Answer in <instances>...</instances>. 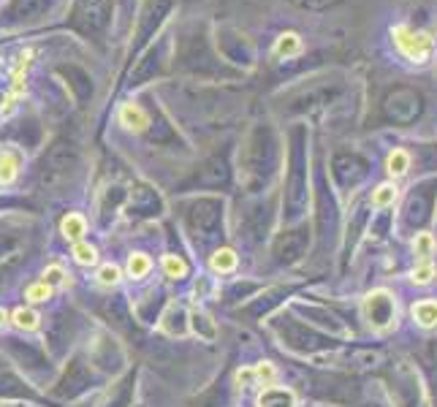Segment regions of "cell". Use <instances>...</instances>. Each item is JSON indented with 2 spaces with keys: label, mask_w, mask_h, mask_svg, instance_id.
Segmentation results:
<instances>
[{
  "label": "cell",
  "mask_w": 437,
  "mask_h": 407,
  "mask_svg": "<svg viewBox=\"0 0 437 407\" xmlns=\"http://www.w3.org/2000/svg\"><path fill=\"white\" fill-rule=\"evenodd\" d=\"M0 358H5L16 372H22L44 394L60 372V364L47 350L44 340H33L30 334H19V332L0 334Z\"/></svg>",
  "instance_id": "obj_1"
},
{
  "label": "cell",
  "mask_w": 437,
  "mask_h": 407,
  "mask_svg": "<svg viewBox=\"0 0 437 407\" xmlns=\"http://www.w3.org/2000/svg\"><path fill=\"white\" fill-rule=\"evenodd\" d=\"M104 383V372H98L93 367V361L87 358L85 350H74L57 372L55 383L47 388V397L55 399L57 405H71L85 399L93 388H98Z\"/></svg>",
  "instance_id": "obj_2"
},
{
  "label": "cell",
  "mask_w": 437,
  "mask_h": 407,
  "mask_svg": "<svg viewBox=\"0 0 437 407\" xmlns=\"http://www.w3.org/2000/svg\"><path fill=\"white\" fill-rule=\"evenodd\" d=\"M85 332H87V318L76 307H60L49 318H44V329H41L44 337L41 340L57 364H63L74 353Z\"/></svg>",
  "instance_id": "obj_3"
},
{
  "label": "cell",
  "mask_w": 437,
  "mask_h": 407,
  "mask_svg": "<svg viewBox=\"0 0 437 407\" xmlns=\"http://www.w3.org/2000/svg\"><path fill=\"white\" fill-rule=\"evenodd\" d=\"M76 172H79V147L74 141L63 139L44 152V158L38 163V182L44 187H60Z\"/></svg>",
  "instance_id": "obj_4"
},
{
  "label": "cell",
  "mask_w": 437,
  "mask_h": 407,
  "mask_svg": "<svg viewBox=\"0 0 437 407\" xmlns=\"http://www.w3.org/2000/svg\"><path fill=\"white\" fill-rule=\"evenodd\" d=\"M36 405V407H60L49 399L41 388H36L22 372H16L5 358L0 361V405Z\"/></svg>",
  "instance_id": "obj_5"
},
{
  "label": "cell",
  "mask_w": 437,
  "mask_h": 407,
  "mask_svg": "<svg viewBox=\"0 0 437 407\" xmlns=\"http://www.w3.org/2000/svg\"><path fill=\"white\" fill-rule=\"evenodd\" d=\"M87 358L93 361V367L104 375H114L120 367H122V350L120 345L111 340L107 332H98V334H90L87 340Z\"/></svg>",
  "instance_id": "obj_6"
},
{
  "label": "cell",
  "mask_w": 437,
  "mask_h": 407,
  "mask_svg": "<svg viewBox=\"0 0 437 407\" xmlns=\"http://www.w3.org/2000/svg\"><path fill=\"white\" fill-rule=\"evenodd\" d=\"M388 119L394 122H410L416 119L421 112V95L416 90H407V87H396L394 93H388L385 104H383Z\"/></svg>",
  "instance_id": "obj_7"
},
{
  "label": "cell",
  "mask_w": 437,
  "mask_h": 407,
  "mask_svg": "<svg viewBox=\"0 0 437 407\" xmlns=\"http://www.w3.org/2000/svg\"><path fill=\"white\" fill-rule=\"evenodd\" d=\"M74 22L85 33H98L109 22V0H76Z\"/></svg>",
  "instance_id": "obj_8"
},
{
  "label": "cell",
  "mask_w": 437,
  "mask_h": 407,
  "mask_svg": "<svg viewBox=\"0 0 437 407\" xmlns=\"http://www.w3.org/2000/svg\"><path fill=\"white\" fill-rule=\"evenodd\" d=\"M188 220H190L193 231L212 236L215 226L220 223V201H215V198H199L196 204H190Z\"/></svg>",
  "instance_id": "obj_9"
},
{
  "label": "cell",
  "mask_w": 437,
  "mask_h": 407,
  "mask_svg": "<svg viewBox=\"0 0 437 407\" xmlns=\"http://www.w3.org/2000/svg\"><path fill=\"white\" fill-rule=\"evenodd\" d=\"M394 36H396L399 49L410 60L424 62V60L432 55V38H429L427 33H418V30H410V27H396Z\"/></svg>",
  "instance_id": "obj_10"
},
{
  "label": "cell",
  "mask_w": 437,
  "mask_h": 407,
  "mask_svg": "<svg viewBox=\"0 0 437 407\" xmlns=\"http://www.w3.org/2000/svg\"><path fill=\"white\" fill-rule=\"evenodd\" d=\"M364 312H367V318H370V323L375 329H388L391 321H394V312H396L394 310V299L385 291L370 293L367 301H364Z\"/></svg>",
  "instance_id": "obj_11"
},
{
  "label": "cell",
  "mask_w": 437,
  "mask_h": 407,
  "mask_svg": "<svg viewBox=\"0 0 437 407\" xmlns=\"http://www.w3.org/2000/svg\"><path fill=\"white\" fill-rule=\"evenodd\" d=\"M8 326H11L14 332H19V334H36V332L44 329V315H41L33 304H19V307L11 310Z\"/></svg>",
  "instance_id": "obj_12"
},
{
  "label": "cell",
  "mask_w": 437,
  "mask_h": 407,
  "mask_svg": "<svg viewBox=\"0 0 437 407\" xmlns=\"http://www.w3.org/2000/svg\"><path fill=\"white\" fill-rule=\"evenodd\" d=\"M27 242V231L22 226H0V261H8L14 255H19L22 244Z\"/></svg>",
  "instance_id": "obj_13"
},
{
  "label": "cell",
  "mask_w": 437,
  "mask_h": 407,
  "mask_svg": "<svg viewBox=\"0 0 437 407\" xmlns=\"http://www.w3.org/2000/svg\"><path fill=\"white\" fill-rule=\"evenodd\" d=\"M133 386H136V377H133V375H125L120 383L111 386V394L98 407H131Z\"/></svg>",
  "instance_id": "obj_14"
},
{
  "label": "cell",
  "mask_w": 437,
  "mask_h": 407,
  "mask_svg": "<svg viewBox=\"0 0 437 407\" xmlns=\"http://www.w3.org/2000/svg\"><path fill=\"white\" fill-rule=\"evenodd\" d=\"M158 207H161V201H158V196H155V190H150V187H136L133 193H131V215L133 212H139V215H153V212H158Z\"/></svg>",
  "instance_id": "obj_15"
},
{
  "label": "cell",
  "mask_w": 437,
  "mask_h": 407,
  "mask_svg": "<svg viewBox=\"0 0 437 407\" xmlns=\"http://www.w3.org/2000/svg\"><path fill=\"white\" fill-rule=\"evenodd\" d=\"M55 288L47 283V280H41V277H36V280H30L27 286H25V304H33V307H38V304H49L52 299H55Z\"/></svg>",
  "instance_id": "obj_16"
},
{
  "label": "cell",
  "mask_w": 437,
  "mask_h": 407,
  "mask_svg": "<svg viewBox=\"0 0 437 407\" xmlns=\"http://www.w3.org/2000/svg\"><path fill=\"white\" fill-rule=\"evenodd\" d=\"M60 233H63V239H65V242H71V244L82 242V239H85V233H87V220H85V215H79V212H68V215L60 220Z\"/></svg>",
  "instance_id": "obj_17"
},
{
  "label": "cell",
  "mask_w": 437,
  "mask_h": 407,
  "mask_svg": "<svg viewBox=\"0 0 437 407\" xmlns=\"http://www.w3.org/2000/svg\"><path fill=\"white\" fill-rule=\"evenodd\" d=\"M22 169V152L19 150H3L0 152V185H11Z\"/></svg>",
  "instance_id": "obj_18"
},
{
  "label": "cell",
  "mask_w": 437,
  "mask_h": 407,
  "mask_svg": "<svg viewBox=\"0 0 437 407\" xmlns=\"http://www.w3.org/2000/svg\"><path fill=\"white\" fill-rule=\"evenodd\" d=\"M30 258L33 255H27V253H19V255H14V258H8V261H0V291L30 264Z\"/></svg>",
  "instance_id": "obj_19"
},
{
  "label": "cell",
  "mask_w": 437,
  "mask_h": 407,
  "mask_svg": "<svg viewBox=\"0 0 437 407\" xmlns=\"http://www.w3.org/2000/svg\"><path fill=\"white\" fill-rule=\"evenodd\" d=\"M302 250H304V236H302V231L288 233L285 239L277 242V258H280V261H296V258L302 255Z\"/></svg>",
  "instance_id": "obj_20"
},
{
  "label": "cell",
  "mask_w": 437,
  "mask_h": 407,
  "mask_svg": "<svg viewBox=\"0 0 437 407\" xmlns=\"http://www.w3.org/2000/svg\"><path fill=\"white\" fill-rule=\"evenodd\" d=\"M120 122H122L125 128L144 130V128L150 125V117H147V112H144L142 106H136V104H125V106L120 109Z\"/></svg>",
  "instance_id": "obj_21"
},
{
  "label": "cell",
  "mask_w": 437,
  "mask_h": 407,
  "mask_svg": "<svg viewBox=\"0 0 437 407\" xmlns=\"http://www.w3.org/2000/svg\"><path fill=\"white\" fill-rule=\"evenodd\" d=\"M153 269V261L147 253H131L128 255V277L131 280H144Z\"/></svg>",
  "instance_id": "obj_22"
},
{
  "label": "cell",
  "mask_w": 437,
  "mask_h": 407,
  "mask_svg": "<svg viewBox=\"0 0 437 407\" xmlns=\"http://www.w3.org/2000/svg\"><path fill=\"white\" fill-rule=\"evenodd\" d=\"M258 407H293V394L285 388H267L258 397Z\"/></svg>",
  "instance_id": "obj_23"
},
{
  "label": "cell",
  "mask_w": 437,
  "mask_h": 407,
  "mask_svg": "<svg viewBox=\"0 0 437 407\" xmlns=\"http://www.w3.org/2000/svg\"><path fill=\"white\" fill-rule=\"evenodd\" d=\"M71 255H74V261H76L79 266H96V264H98V250H96L87 239L71 244Z\"/></svg>",
  "instance_id": "obj_24"
},
{
  "label": "cell",
  "mask_w": 437,
  "mask_h": 407,
  "mask_svg": "<svg viewBox=\"0 0 437 407\" xmlns=\"http://www.w3.org/2000/svg\"><path fill=\"white\" fill-rule=\"evenodd\" d=\"M41 280H47L55 291H60V288H65L68 286V272H65V266L63 264H47L44 266V272H41Z\"/></svg>",
  "instance_id": "obj_25"
},
{
  "label": "cell",
  "mask_w": 437,
  "mask_h": 407,
  "mask_svg": "<svg viewBox=\"0 0 437 407\" xmlns=\"http://www.w3.org/2000/svg\"><path fill=\"white\" fill-rule=\"evenodd\" d=\"M413 318L421 323V326H435L437 323V301H418L413 307Z\"/></svg>",
  "instance_id": "obj_26"
},
{
  "label": "cell",
  "mask_w": 437,
  "mask_h": 407,
  "mask_svg": "<svg viewBox=\"0 0 437 407\" xmlns=\"http://www.w3.org/2000/svg\"><path fill=\"white\" fill-rule=\"evenodd\" d=\"M190 326H193V332L199 334V337H204V340H215V326H212V321L207 318V315H201V312H193L190 315Z\"/></svg>",
  "instance_id": "obj_27"
},
{
  "label": "cell",
  "mask_w": 437,
  "mask_h": 407,
  "mask_svg": "<svg viewBox=\"0 0 437 407\" xmlns=\"http://www.w3.org/2000/svg\"><path fill=\"white\" fill-rule=\"evenodd\" d=\"M164 272H166V277H171V280H182V277L188 275V264H185L179 255H166Z\"/></svg>",
  "instance_id": "obj_28"
},
{
  "label": "cell",
  "mask_w": 437,
  "mask_h": 407,
  "mask_svg": "<svg viewBox=\"0 0 437 407\" xmlns=\"http://www.w3.org/2000/svg\"><path fill=\"white\" fill-rule=\"evenodd\" d=\"M210 266H212L215 272H231V269L236 266V253H234V250H218V253L212 255Z\"/></svg>",
  "instance_id": "obj_29"
},
{
  "label": "cell",
  "mask_w": 437,
  "mask_h": 407,
  "mask_svg": "<svg viewBox=\"0 0 437 407\" xmlns=\"http://www.w3.org/2000/svg\"><path fill=\"white\" fill-rule=\"evenodd\" d=\"M120 277H122V272H120V266H114V264H104V266L98 269V283H101L104 288L117 286V283H120Z\"/></svg>",
  "instance_id": "obj_30"
},
{
  "label": "cell",
  "mask_w": 437,
  "mask_h": 407,
  "mask_svg": "<svg viewBox=\"0 0 437 407\" xmlns=\"http://www.w3.org/2000/svg\"><path fill=\"white\" fill-rule=\"evenodd\" d=\"M407 166H410V158H407L402 150H396V152L388 158V172H391L394 176L405 174V172H407Z\"/></svg>",
  "instance_id": "obj_31"
},
{
  "label": "cell",
  "mask_w": 437,
  "mask_h": 407,
  "mask_svg": "<svg viewBox=\"0 0 437 407\" xmlns=\"http://www.w3.org/2000/svg\"><path fill=\"white\" fill-rule=\"evenodd\" d=\"M293 52H299V38H296L293 33L280 36V41H277V55H293Z\"/></svg>",
  "instance_id": "obj_32"
},
{
  "label": "cell",
  "mask_w": 437,
  "mask_h": 407,
  "mask_svg": "<svg viewBox=\"0 0 437 407\" xmlns=\"http://www.w3.org/2000/svg\"><path fill=\"white\" fill-rule=\"evenodd\" d=\"M394 201V187L391 185H381L375 193H372V204L375 207H388Z\"/></svg>",
  "instance_id": "obj_33"
},
{
  "label": "cell",
  "mask_w": 437,
  "mask_h": 407,
  "mask_svg": "<svg viewBox=\"0 0 437 407\" xmlns=\"http://www.w3.org/2000/svg\"><path fill=\"white\" fill-rule=\"evenodd\" d=\"M435 250V239L429 233H418L416 236V255H429Z\"/></svg>",
  "instance_id": "obj_34"
},
{
  "label": "cell",
  "mask_w": 437,
  "mask_h": 407,
  "mask_svg": "<svg viewBox=\"0 0 437 407\" xmlns=\"http://www.w3.org/2000/svg\"><path fill=\"white\" fill-rule=\"evenodd\" d=\"M432 277H435V266L432 264H421L418 269H413V283H418V286L429 283Z\"/></svg>",
  "instance_id": "obj_35"
},
{
  "label": "cell",
  "mask_w": 437,
  "mask_h": 407,
  "mask_svg": "<svg viewBox=\"0 0 437 407\" xmlns=\"http://www.w3.org/2000/svg\"><path fill=\"white\" fill-rule=\"evenodd\" d=\"M256 375H258V377H261V380H264V383L269 386V383H272V380H274V369H272V364H261V367H256Z\"/></svg>",
  "instance_id": "obj_36"
},
{
  "label": "cell",
  "mask_w": 437,
  "mask_h": 407,
  "mask_svg": "<svg viewBox=\"0 0 437 407\" xmlns=\"http://www.w3.org/2000/svg\"><path fill=\"white\" fill-rule=\"evenodd\" d=\"M296 3H302V5H313V8H321V5L334 3V0H296Z\"/></svg>",
  "instance_id": "obj_37"
},
{
  "label": "cell",
  "mask_w": 437,
  "mask_h": 407,
  "mask_svg": "<svg viewBox=\"0 0 437 407\" xmlns=\"http://www.w3.org/2000/svg\"><path fill=\"white\" fill-rule=\"evenodd\" d=\"M8 321H11V312H8V310H5L3 304H0V329H3V326H5Z\"/></svg>",
  "instance_id": "obj_38"
},
{
  "label": "cell",
  "mask_w": 437,
  "mask_h": 407,
  "mask_svg": "<svg viewBox=\"0 0 437 407\" xmlns=\"http://www.w3.org/2000/svg\"><path fill=\"white\" fill-rule=\"evenodd\" d=\"M435 391H437V369H435Z\"/></svg>",
  "instance_id": "obj_39"
},
{
  "label": "cell",
  "mask_w": 437,
  "mask_h": 407,
  "mask_svg": "<svg viewBox=\"0 0 437 407\" xmlns=\"http://www.w3.org/2000/svg\"><path fill=\"white\" fill-rule=\"evenodd\" d=\"M0 361H3V358H0Z\"/></svg>",
  "instance_id": "obj_40"
}]
</instances>
